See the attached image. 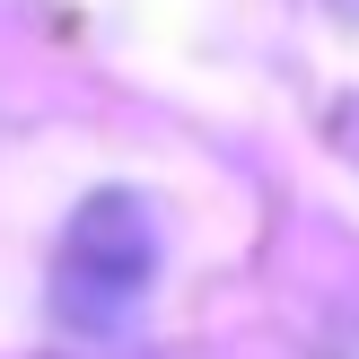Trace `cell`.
Returning <instances> with one entry per match:
<instances>
[{"label": "cell", "instance_id": "1", "mask_svg": "<svg viewBox=\"0 0 359 359\" xmlns=\"http://www.w3.org/2000/svg\"><path fill=\"white\" fill-rule=\"evenodd\" d=\"M158 272H167V219L140 184H105L70 210L62 245H53V325L79 342H114L149 316Z\"/></svg>", "mask_w": 359, "mask_h": 359}, {"label": "cell", "instance_id": "2", "mask_svg": "<svg viewBox=\"0 0 359 359\" xmlns=\"http://www.w3.org/2000/svg\"><path fill=\"white\" fill-rule=\"evenodd\" d=\"M325 359H359V316H342V325L325 333Z\"/></svg>", "mask_w": 359, "mask_h": 359}]
</instances>
